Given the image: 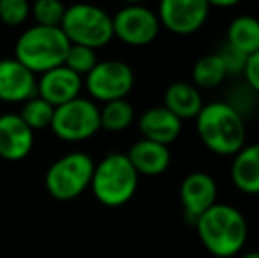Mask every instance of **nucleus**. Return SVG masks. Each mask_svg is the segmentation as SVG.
I'll use <instances>...</instances> for the list:
<instances>
[{
	"label": "nucleus",
	"instance_id": "1",
	"mask_svg": "<svg viewBox=\"0 0 259 258\" xmlns=\"http://www.w3.org/2000/svg\"><path fill=\"white\" fill-rule=\"evenodd\" d=\"M201 244L217 258H231L243 249L249 227L236 207L215 203L194 221Z\"/></svg>",
	"mask_w": 259,
	"mask_h": 258
},
{
	"label": "nucleus",
	"instance_id": "2",
	"mask_svg": "<svg viewBox=\"0 0 259 258\" xmlns=\"http://www.w3.org/2000/svg\"><path fill=\"white\" fill-rule=\"evenodd\" d=\"M196 129L203 145L219 156H235L245 147V121L233 104L215 101L203 106L196 117Z\"/></svg>",
	"mask_w": 259,
	"mask_h": 258
},
{
	"label": "nucleus",
	"instance_id": "3",
	"mask_svg": "<svg viewBox=\"0 0 259 258\" xmlns=\"http://www.w3.org/2000/svg\"><path fill=\"white\" fill-rule=\"evenodd\" d=\"M69 46L71 43L60 27L34 25L18 38L14 46V59L34 75H42L58 65H64Z\"/></svg>",
	"mask_w": 259,
	"mask_h": 258
},
{
	"label": "nucleus",
	"instance_id": "4",
	"mask_svg": "<svg viewBox=\"0 0 259 258\" xmlns=\"http://www.w3.org/2000/svg\"><path fill=\"white\" fill-rule=\"evenodd\" d=\"M140 175L131 165L127 154L111 152L97 163L90 180L92 193L106 207H120L127 203L138 190Z\"/></svg>",
	"mask_w": 259,
	"mask_h": 258
},
{
	"label": "nucleus",
	"instance_id": "5",
	"mask_svg": "<svg viewBox=\"0 0 259 258\" xmlns=\"http://www.w3.org/2000/svg\"><path fill=\"white\" fill-rule=\"evenodd\" d=\"M60 28L71 45L92 50L103 48L115 38L111 16L104 9L90 4H74L65 7Z\"/></svg>",
	"mask_w": 259,
	"mask_h": 258
},
{
	"label": "nucleus",
	"instance_id": "6",
	"mask_svg": "<svg viewBox=\"0 0 259 258\" xmlns=\"http://www.w3.org/2000/svg\"><path fill=\"white\" fill-rule=\"evenodd\" d=\"M96 163L85 152H69L53 163L45 177L48 193L55 200L67 202L79 196L90 186Z\"/></svg>",
	"mask_w": 259,
	"mask_h": 258
},
{
	"label": "nucleus",
	"instance_id": "7",
	"mask_svg": "<svg viewBox=\"0 0 259 258\" xmlns=\"http://www.w3.org/2000/svg\"><path fill=\"white\" fill-rule=\"evenodd\" d=\"M50 129L65 141L89 140L101 129V108L92 99L76 97L55 108Z\"/></svg>",
	"mask_w": 259,
	"mask_h": 258
},
{
	"label": "nucleus",
	"instance_id": "8",
	"mask_svg": "<svg viewBox=\"0 0 259 258\" xmlns=\"http://www.w3.org/2000/svg\"><path fill=\"white\" fill-rule=\"evenodd\" d=\"M85 78L89 94L103 103L125 99L134 87L133 69L122 60H101Z\"/></svg>",
	"mask_w": 259,
	"mask_h": 258
},
{
	"label": "nucleus",
	"instance_id": "9",
	"mask_svg": "<svg viewBox=\"0 0 259 258\" xmlns=\"http://www.w3.org/2000/svg\"><path fill=\"white\" fill-rule=\"evenodd\" d=\"M113 20V34L129 46H147L157 38L160 21L157 13L140 4H131L116 11Z\"/></svg>",
	"mask_w": 259,
	"mask_h": 258
},
{
	"label": "nucleus",
	"instance_id": "10",
	"mask_svg": "<svg viewBox=\"0 0 259 258\" xmlns=\"http://www.w3.org/2000/svg\"><path fill=\"white\" fill-rule=\"evenodd\" d=\"M159 21L177 35L198 32L210 16L206 0H162L159 6Z\"/></svg>",
	"mask_w": 259,
	"mask_h": 258
},
{
	"label": "nucleus",
	"instance_id": "11",
	"mask_svg": "<svg viewBox=\"0 0 259 258\" xmlns=\"http://www.w3.org/2000/svg\"><path fill=\"white\" fill-rule=\"evenodd\" d=\"M217 198V182L205 172H192L180 184V202L184 214L194 223L203 212L215 205Z\"/></svg>",
	"mask_w": 259,
	"mask_h": 258
},
{
	"label": "nucleus",
	"instance_id": "12",
	"mask_svg": "<svg viewBox=\"0 0 259 258\" xmlns=\"http://www.w3.org/2000/svg\"><path fill=\"white\" fill-rule=\"evenodd\" d=\"M37 96V80L16 59L0 60V101L27 103Z\"/></svg>",
	"mask_w": 259,
	"mask_h": 258
},
{
	"label": "nucleus",
	"instance_id": "13",
	"mask_svg": "<svg viewBox=\"0 0 259 258\" xmlns=\"http://www.w3.org/2000/svg\"><path fill=\"white\" fill-rule=\"evenodd\" d=\"M79 90H81V76L72 72L65 65H58L52 71L42 72L37 82V96L53 108L79 97Z\"/></svg>",
	"mask_w": 259,
	"mask_h": 258
},
{
	"label": "nucleus",
	"instance_id": "14",
	"mask_svg": "<svg viewBox=\"0 0 259 258\" xmlns=\"http://www.w3.org/2000/svg\"><path fill=\"white\" fill-rule=\"evenodd\" d=\"M34 147V131L20 115L7 114L0 117V158L7 161H21Z\"/></svg>",
	"mask_w": 259,
	"mask_h": 258
},
{
	"label": "nucleus",
	"instance_id": "15",
	"mask_svg": "<svg viewBox=\"0 0 259 258\" xmlns=\"http://www.w3.org/2000/svg\"><path fill=\"white\" fill-rule=\"evenodd\" d=\"M140 131L145 140L160 145H171L182 134V121L164 106H154L143 112L140 117Z\"/></svg>",
	"mask_w": 259,
	"mask_h": 258
},
{
	"label": "nucleus",
	"instance_id": "16",
	"mask_svg": "<svg viewBox=\"0 0 259 258\" xmlns=\"http://www.w3.org/2000/svg\"><path fill=\"white\" fill-rule=\"evenodd\" d=\"M127 158H129L131 165L138 172V175L148 177H155L164 173L171 163L169 149L166 145L155 143V141L145 140V138H141L140 141H136L129 149Z\"/></svg>",
	"mask_w": 259,
	"mask_h": 258
},
{
	"label": "nucleus",
	"instance_id": "17",
	"mask_svg": "<svg viewBox=\"0 0 259 258\" xmlns=\"http://www.w3.org/2000/svg\"><path fill=\"white\" fill-rule=\"evenodd\" d=\"M166 110H169L177 119L191 121L199 115L203 110V99L199 90L192 83L187 82H175L164 92V104Z\"/></svg>",
	"mask_w": 259,
	"mask_h": 258
},
{
	"label": "nucleus",
	"instance_id": "18",
	"mask_svg": "<svg viewBox=\"0 0 259 258\" xmlns=\"http://www.w3.org/2000/svg\"><path fill=\"white\" fill-rule=\"evenodd\" d=\"M231 180L242 193L259 195V143L245 145L233 158Z\"/></svg>",
	"mask_w": 259,
	"mask_h": 258
},
{
	"label": "nucleus",
	"instance_id": "19",
	"mask_svg": "<svg viewBox=\"0 0 259 258\" xmlns=\"http://www.w3.org/2000/svg\"><path fill=\"white\" fill-rule=\"evenodd\" d=\"M229 48L250 57L259 52V20L249 14L238 16L229 23L226 35Z\"/></svg>",
	"mask_w": 259,
	"mask_h": 258
},
{
	"label": "nucleus",
	"instance_id": "20",
	"mask_svg": "<svg viewBox=\"0 0 259 258\" xmlns=\"http://www.w3.org/2000/svg\"><path fill=\"white\" fill-rule=\"evenodd\" d=\"M228 76L226 65L222 62L219 53H208L201 57L192 67V82L196 89H215L219 87Z\"/></svg>",
	"mask_w": 259,
	"mask_h": 258
},
{
	"label": "nucleus",
	"instance_id": "21",
	"mask_svg": "<svg viewBox=\"0 0 259 258\" xmlns=\"http://www.w3.org/2000/svg\"><path fill=\"white\" fill-rule=\"evenodd\" d=\"M134 121V108L127 99H116L104 103L101 108V129L109 133L125 131Z\"/></svg>",
	"mask_w": 259,
	"mask_h": 258
},
{
	"label": "nucleus",
	"instance_id": "22",
	"mask_svg": "<svg viewBox=\"0 0 259 258\" xmlns=\"http://www.w3.org/2000/svg\"><path fill=\"white\" fill-rule=\"evenodd\" d=\"M53 114H55V108L52 104L46 103L39 96H35L23 104V108H21V112L18 115H20L21 121L32 131H39L52 126Z\"/></svg>",
	"mask_w": 259,
	"mask_h": 258
},
{
	"label": "nucleus",
	"instance_id": "23",
	"mask_svg": "<svg viewBox=\"0 0 259 258\" xmlns=\"http://www.w3.org/2000/svg\"><path fill=\"white\" fill-rule=\"evenodd\" d=\"M64 65L78 76H87L97 65L96 50L79 45H71L67 50V55H65Z\"/></svg>",
	"mask_w": 259,
	"mask_h": 258
},
{
	"label": "nucleus",
	"instance_id": "24",
	"mask_svg": "<svg viewBox=\"0 0 259 258\" xmlns=\"http://www.w3.org/2000/svg\"><path fill=\"white\" fill-rule=\"evenodd\" d=\"M30 13L41 27H60L65 7L58 0H37L30 7Z\"/></svg>",
	"mask_w": 259,
	"mask_h": 258
},
{
	"label": "nucleus",
	"instance_id": "25",
	"mask_svg": "<svg viewBox=\"0 0 259 258\" xmlns=\"http://www.w3.org/2000/svg\"><path fill=\"white\" fill-rule=\"evenodd\" d=\"M30 16L27 0H0V20L11 27H18Z\"/></svg>",
	"mask_w": 259,
	"mask_h": 258
},
{
	"label": "nucleus",
	"instance_id": "26",
	"mask_svg": "<svg viewBox=\"0 0 259 258\" xmlns=\"http://www.w3.org/2000/svg\"><path fill=\"white\" fill-rule=\"evenodd\" d=\"M219 55H221L222 62H224V65H226L228 75H240V72L243 75L245 65H247V59H249V57L242 55V53L236 52V50L229 48L228 45L224 46V50H222Z\"/></svg>",
	"mask_w": 259,
	"mask_h": 258
},
{
	"label": "nucleus",
	"instance_id": "27",
	"mask_svg": "<svg viewBox=\"0 0 259 258\" xmlns=\"http://www.w3.org/2000/svg\"><path fill=\"white\" fill-rule=\"evenodd\" d=\"M243 76H245V80H247V85L259 94V52L247 59Z\"/></svg>",
	"mask_w": 259,
	"mask_h": 258
},
{
	"label": "nucleus",
	"instance_id": "28",
	"mask_svg": "<svg viewBox=\"0 0 259 258\" xmlns=\"http://www.w3.org/2000/svg\"><path fill=\"white\" fill-rule=\"evenodd\" d=\"M236 0H213V2H208V6L211 7H235L236 6Z\"/></svg>",
	"mask_w": 259,
	"mask_h": 258
},
{
	"label": "nucleus",
	"instance_id": "29",
	"mask_svg": "<svg viewBox=\"0 0 259 258\" xmlns=\"http://www.w3.org/2000/svg\"><path fill=\"white\" fill-rule=\"evenodd\" d=\"M240 258H259V251H247V253H243Z\"/></svg>",
	"mask_w": 259,
	"mask_h": 258
}]
</instances>
